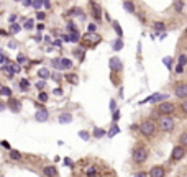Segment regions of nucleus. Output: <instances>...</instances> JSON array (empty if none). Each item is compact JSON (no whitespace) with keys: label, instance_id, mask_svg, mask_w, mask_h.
I'll return each mask as SVG.
<instances>
[{"label":"nucleus","instance_id":"obj_9","mask_svg":"<svg viewBox=\"0 0 187 177\" xmlns=\"http://www.w3.org/2000/svg\"><path fill=\"white\" fill-rule=\"evenodd\" d=\"M8 108L13 112V113H18V112L22 110V103H20V100L10 97V100H8Z\"/></svg>","mask_w":187,"mask_h":177},{"label":"nucleus","instance_id":"obj_51","mask_svg":"<svg viewBox=\"0 0 187 177\" xmlns=\"http://www.w3.org/2000/svg\"><path fill=\"white\" fill-rule=\"evenodd\" d=\"M31 2H33V0H23V5H25V7H30Z\"/></svg>","mask_w":187,"mask_h":177},{"label":"nucleus","instance_id":"obj_19","mask_svg":"<svg viewBox=\"0 0 187 177\" xmlns=\"http://www.w3.org/2000/svg\"><path fill=\"white\" fill-rule=\"evenodd\" d=\"M123 8L127 10L128 13H135V5H133L131 2H128V0H127V2H123Z\"/></svg>","mask_w":187,"mask_h":177},{"label":"nucleus","instance_id":"obj_41","mask_svg":"<svg viewBox=\"0 0 187 177\" xmlns=\"http://www.w3.org/2000/svg\"><path fill=\"white\" fill-rule=\"evenodd\" d=\"M76 30H77V28H76L74 23H69V25H67V31H69V33H71V31H76Z\"/></svg>","mask_w":187,"mask_h":177},{"label":"nucleus","instance_id":"obj_57","mask_svg":"<svg viewBox=\"0 0 187 177\" xmlns=\"http://www.w3.org/2000/svg\"><path fill=\"white\" fill-rule=\"evenodd\" d=\"M110 110H115V102H113V100L110 102Z\"/></svg>","mask_w":187,"mask_h":177},{"label":"nucleus","instance_id":"obj_17","mask_svg":"<svg viewBox=\"0 0 187 177\" xmlns=\"http://www.w3.org/2000/svg\"><path fill=\"white\" fill-rule=\"evenodd\" d=\"M72 67V61L67 58H63L61 59V69H71Z\"/></svg>","mask_w":187,"mask_h":177},{"label":"nucleus","instance_id":"obj_31","mask_svg":"<svg viewBox=\"0 0 187 177\" xmlns=\"http://www.w3.org/2000/svg\"><path fill=\"white\" fill-rule=\"evenodd\" d=\"M33 26H35V22H33L31 18H28L26 22H25V30H31Z\"/></svg>","mask_w":187,"mask_h":177},{"label":"nucleus","instance_id":"obj_56","mask_svg":"<svg viewBox=\"0 0 187 177\" xmlns=\"http://www.w3.org/2000/svg\"><path fill=\"white\" fill-rule=\"evenodd\" d=\"M64 164H66V166H72V162L69 159H64Z\"/></svg>","mask_w":187,"mask_h":177},{"label":"nucleus","instance_id":"obj_49","mask_svg":"<svg viewBox=\"0 0 187 177\" xmlns=\"http://www.w3.org/2000/svg\"><path fill=\"white\" fill-rule=\"evenodd\" d=\"M43 5L46 7V8H51V3H49V0H43Z\"/></svg>","mask_w":187,"mask_h":177},{"label":"nucleus","instance_id":"obj_12","mask_svg":"<svg viewBox=\"0 0 187 177\" xmlns=\"http://www.w3.org/2000/svg\"><path fill=\"white\" fill-rule=\"evenodd\" d=\"M164 174H166L164 169L159 167V166H158V167H153L151 171H149V175H151V177H162Z\"/></svg>","mask_w":187,"mask_h":177},{"label":"nucleus","instance_id":"obj_16","mask_svg":"<svg viewBox=\"0 0 187 177\" xmlns=\"http://www.w3.org/2000/svg\"><path fill=\"white\" fill-rule=\"evenodd\" d=\"M66 80L69 84H72V85H77V84H79V77H77L76 74H67L66 75Z\"/></svg>","mask_w":187,"mask_h":177},{"label":"nucleus","instance_id":"obj_10","mask_svg":"<svg viewBox=\"0 0 187 177\" xmlns=\"http://www.w3.org/2000/svg\"><path fill=\"white\" fill-rule=\"evenodd\" d=\"M108 64H110V69H112V71H115V72H118V71L123 69V64H121V61H120L118 58H112Z\"/></svg>","mask_w":187,"mask_h":177},{"label":"nucleus","instance_id":"obj_54","mask_svg":"<svg viewBox=\"0 0 187 177\" xmlns=\"http://www.w3.org/2000/svg\"><path fill=\"white\" fill-rule=\"evenodd\" d=\"M2 146L3 148H10V144H8V141H2Z\"/></svg>","mask_w":187,"mask_h":177},{"label":"nucleus","instance_id":"obj_42","mask_svg":"<svg viewBox=\"0 0 187 177\" xmlns=\"http://www.w3.org/2000/svg\"><path fill=\"white\" fill-rule=\"evenodd\" d=\"M118 118H120V112L118 110H113V122H117Z\"/></svg>","mask_w":187,"mask_h":177},{"label":"nucleus","instance_id":"obj_13","mask_svg":"<svg viewBox=\"0 0 187 177\" xmlns=\"http://www.w3.org/2000/svg\"><path fill=\"white\" fill-rule=\"evenodd\" d=\"M58 120H59V123L67 125V123H71V122H72V115H71V113H61Z\"/></svg>","mask_w":187,"mask_h":177},{"label":"nucleus","instance_id":"obj_37","mask_svg":"<svg viewBox=\"0 0 187 177\" xmlns=\"http://www.w3.org/2000/svg\"><path fill=\"white\" fill-rule=\"evenodd\" d=\"M162 62H164V66L168 67V69H171V62H172V58H164V59H162Z\"/></svg>","mask_w":187,"mask_h":177},{"label":"nucleus","instance_id":"obj_15","mask_svg":"<svg viewBox=\"0 0 187 177\" xmlns=\"http://www.w3.org/2000/svg\"><path fill=\"white\" fill-rule=\"evenodd\" d=\"M38 77H41V79L46 80V79H49V77H51V72L48 71L46 67H43V69H39V71H38Z\"/></svg>","mask_w":187,"mask_h":177},{"label":"nucleus","instance_id":"obj_30","mask_svg":"<svg viewBox=\"0 0 187 177\" xmlns=\"http://www.w3.org/2000/svg\"><path fill=\"white\" fill-rule=\"evenodd\" d=\"M182 7H184V3H182L181 0H177V2L174 3V8H176L177 13H181V12H182Z\"/></svg>","mask_w":187,"mask_h":177},{"label":"nucleus","instance_id":"obj_8","mask_svg":"<svg viewBox=\"0 0 187 177\" xmlns=\"http://www.w3.org/2000/svg\"><path fill=\"white\" fill-rule=\"evenodd\" d=\"M38 105V103H36ZM36 122H39V123H43V122H46L48 120V110L46 108H43L41 105H38V112H36Z\"/></svg>","mask_w":187,"mask_h":177},{"label":"nucleus","instance_id":"obj_34","mask_svg":"<svg viewBox=\"0 0 187 177\" xmlns=\"http://www.w3.org/2000/svg\"><path fill=\"white\" fill-rule=\"evenodd\" d=\"M31 5H33L36 10H39V7L43 5V0H33V2H31Z\"/></svg>","mask_w":187,"mask_h":177},{"label":"nucleus","instance_id":"obj_32","mask_svg":"<svg viewBox=\"0 0 187 177\" xmlns=\"http://www.w3.org/2000/svg\"><path fill=\"white\" fill-rule=\"evenodd\" d=\"M17 61H18V64H25V62H28V58H26V56H23V54H18Z\"/></svg>","mask_w":187,"mask_h":177},{"label":"nucleus","instance_id":"obj_20","mask_svg":"<svg viewBox=\"0 0 187 177\" xmlns=\"http://www.w3.org/2000/svg\"><path fill=\"white\" fill-rule=\"evenodd\" d=\"M92 5V8H93V17H95L97 20H100V17H102V12H100V8H99V5H95V3H90Z\"/></svg>","mask_w":187,"mask_h":177},{"label":"nucleus","instance_id":"obj_50","mask_svg":"<svg viewBox=\"0 0 187 177\" xmlns=\"http://www.w3.org/2000/svg\"><path fill=\"white\" fill-rule=\"evenodd\" d=\"M115 31H117V33H118V36H121V30H120L118 23H115Z\"/></svg>","mask_w":187,"mask_h":177},{"label":"nucleus","instance_id":"obj_6","mask_svg":"<svg viewBox=\"0 0 187 177\" xmlns=\"http://www.w3.org/2000/svg\"><path fill=\"white\" fill-rule=\"evenodd\" d=\"M159 112L162 115H171V113L176 112V105L171 103V102H161L159 103Z\"/></svg>","mask_w":187,"mask_h":177},{"label":"nucleus","instance_id":"obj_28","mask_svg":"<svg viewBox=\"0 0 187 177\" xmlns=\"http://www.w3.org/2000/svg\"><path fill=\"white\" fill-rule=\"evenodd\" d=\"M118 133H120V128H118V126H117V125H115V126H112V130L108 131V136H110V138H112V136L118 135Z\"/></svg>","mask_w":187,"mask_h":177},{"label":"nucleus","instance_id":"obj_22","mask_svg":"<svg viewBox=\"0 0 187 177\" xmlns=\"http://www.w3.org/2000/svg\"><path fill=\"white\" fill-rule=\"evenodd\" d=\"M20 30H22V26L17 25V23H12V25H10V33H12V35H17Z\"/></svg>","mask_w":187,"mask_h":177},{"label":"nucleus","instance_id":"obj_58","mask_svg":"<svg viewBox=\"0 0 187 177\" xmlns=\"http://www.w3.org/2000/svg\"><path fill=\"white\" fill-rule=\"evenodd\" d=\"M15 2H20V0H15Z\"/></svg>","mask_w":187,"mask_h":177},{"label":"nucleus","instance_id":"obj_46","mask_svg":"<svg viewBox=\"0 0 187 177\" xmlns=\"http://www.w3.org/2000/svg\"><path fill=\"white\" fill-rule=\"evenodd\" d=\"M18 46V44H17V41H10L8 43V48H10V49H15V48H17Z\"/></svg>","mask_w":187,"mask_h":177},{"label":"nucleus","instance_id":"obj_48","mask_svg":"<svg viewBox=\"0 0 187 177\" xmlns=\"http://www.w3.org/2000/svg\"><path fill=\"white\" fill-rule=\"evenodd\" d=\"M181 107H182V110H184L185 113H187V100H185V99H184V102H182V105H181Z\"/></svg>","mask_w":187,"mask_h":177},{"label":"nucleus","instance_id":"obj_21","mask_svg":"<svg viewBox=\"0 0 187 177\" xmlns=\"http://www.w3.org/2000/svg\"><path fill=\"white\" fill-rule=\"evenodd\" d=\"M20 158H22V154L17 151V149H10V159H13V161H18Z\"/></svg>","mask_w":187,"mask_h":177},{"label":"nucleus","instance_id":"obj_47","mask_svg":"<svg viewBox=\"0 0 187 177\" xmlns=\"http://www.w3.org/2000/svg\"><path fill=\"white\" fill-rule=\"evenodd\" d=\"M3 62H8V59H7L5 56H3L2 53H0V64H3Z\"/></svg>","mask_w":187,"mask_h":177},{"label":"nucleus","instance_id":"obj_5","mask_svg":"<svg viewBox=\"0 0 187 177\" xmlns=\"http://www.w3.org/2000/svg\"><path fill=\"white\" fill-rule=\"evenodd\" d=\"M84 43L87 46H95L97 43H100V36L93 35V31H89L87 35H84Z\"/></svg>","mask_w":187,"mask_h":177},{"label":"nucleus","instance_id":"obj_3","mask_svg":"<svg viewBox=\"0 0 187 177\" xmlns=\"http://www.w3.org/2000/svg\"><path fill=\"white\" fill-rule=\"evenodd\" d=\"M159 128L166 133L172 131L174 130V120L171 118V116H161L159 118Z\"/></svg>","mask_w":187,"mask_h":177},{"label":"nucleus","instance_id":"obj_4","mask_svg":"<svg viewBox=\"0 0 187 177\" xmlns=\"http://www.w3.org/2000/svg\"><path fill=\"white\" fill-rule=\"evenodd\" d=\"M174 94H176L177 99H187V84L184 82H179L176 84V87H174Z\"/></svg>","mask_w":187,"mask_h":177},{"label":"nucleus","instance_id":"obj_2","mask_svg":"<svg viewBox=\"0 0 187 177\" xmlns=\"http://www.w3.org/2000/svg\"><path fill=\"white\" fill-rule=\"evenodd\" d=\"M146 159H148V149L143 148V146L135 148V151H133V161L138 162V164H143Z\"/></svg>","mask_w":187,"mask_h":177},{"label":"nucleus","instance_id":"obj_35","mask_svg":"<svg viewBox=\"0 0 187 177\" xmlns=\"http://www.w3.org/2000/svg\"><path fill=\"white\" fill-rule=\"evenodd\" d=\"M38 99H39V102H46V100H48V94H46V92H39Z\"/></svg>","mask_w":187,"mask_h":177},{"label":"nucleus","instance_id":"obj_24","mask_svg":"<svg viewBox=\"0 0 187 177\" xmlns=\"http://www.w3.org/2000/svg\"><path fill=\"white\" fill-rule=\"evenodd\" d=\"M28 87H30V82H28L26 79H23V80H20V88H22L23 92H26L28 90Z\"/></svg>","mask_w":187,"mask_h":177},{"label":"nucleus","instance_id":"obj_23","mask_svg":"<svg viewBox=\"0 0 187 177\" xmlns=\"http://www.w3.org/2000/svg\"><path fill=\"white\" fill-rule=\"evenodd\" d=\"M93 136H95V138H104L105 131L102 130V128H95V130H93Z\"/></svg>","mask_w":187,"mask_h":177},{"label":"nucleus","instance_id":"obj_55","mask_svg":"<svg viewBox=\"0 0 187 177\" xmlns=\"http://www.w3.org/2000/svg\"><path fill=\"white\" fill-rule=\"evenodd\" d=\"M3 110H5V103L0 102V112H3Z\"/></svg>","mask_w":187,"mask_h":177},{"label":"nucleus","instance_id":"obj_18","mask_svg":"<svg viewBox=\"0 0 187 177\" xmlns=\"http://www.w3.org/2000/svg\"><path fill=\"white\" fill-rule=\"evenodd\" d=\"M80 39V35H79V31H71V35H69V41H72V43H77Z\"/></svg>","mask_w":187,"mask_h":177},{"label":"nucleus","instance_id":"obj_43","mask_svg":"<svg viewBox=\"0 0 187 177\" xmlns=\"http://www.w3.org/2000/svg\"><path fill=\"white\" fill-rule=\"evenodd\" d=\"M79 136H80L82 139H89V133H85V131H80V133H79Z\"/></svg>","mask_w":187,"mask_h":177},{"label":"nucleus","instance_id":"obj_1","mask_svg":"<svg viewBox=\"0 0 187 177\" xmlns=\"http://www.w3.org/2000/svg\"><path fill=\"white\" fill-rule=\"evenodd\" d=\"M140 131L143 136L149 138V136H153L154 133H156V123L151 122V120H146V122H143L140 125Z\"/></svg>","mask_w":187,"mask_h":177},{"label":"nucleus","instance_id":"obj_11","mask_svg":"<svg viewBox=\"0 0 187 177\" xmlns=\"http://www.w3.org/2000/svg\"><path fill=\"white\" fill-rule=\"evenodd\" d=\"M162 99H166V95H161V94H154L151 97L144 99L141 103H149V102H162Z\"/></svg>","mask_w":187,"mask_h":177},{"label":"nucleus","instance_id":"obj_14","mask_svg":"<svg viewBox=\"0 0 187 177\" xmlns=\"http://www.w3.org/2000/svg\"><path fill=\"white\" fill-rule=\"evenodd\" d=\"M44 175H53V177H56L58 175V169L56 167H53V166H48V167H44Z\"/></svg>","mask_w":187,"mask_h":177},{"label":"nucleus","instance_id":"obj_33","mask_svg":"<svg viewBox=\"0 0 187 177\" xmlns=\"http://www.w3.org/2000/svg\"><path fill=\"white\" fill-rule=\"evenodd\" d=\"M185 64H187V56H185V54H182L181 58H179V66H182V67H184Z\"/></svg>","mask_w":187,"mask_h":177},{"label":"nucleus","instance_id":"obj_40","mask_svg":"<svg viewBox=\"0 0 187 177\" xmlns=\"http://www.w3.org/2000/svg\"><path fill=\"white\" fill-rule=\"evenodd\" d=\"M95 174H97L95 167H89V169H87V175H95Z\"/></svg>","mask_w":187,"mask_h":177},{"label":"nucleus","instance_id":"obj_26","mask_svg":"<svg viewBox=\"0 0 187 177\" xmlns=\"http://www.w3.org/2000/svg\"><path fill=\"white\" fill-rule=\"evenodd\" d=\"M164 28H166V25L162 22H156V23H154V30H156V31H164Z\"/></svg>","mask_w":187,"mask_h":177},{"label":"nucleus","instance_id":"obj_36","mask_svg":"<svg viewBox=\"0 0 187 177\" xmlns=\"http://www.w3.org/2000/svg\"><path fill=\"white\" fill-rule=\"evenodd\" d=\"M51 64H53V67H56V69H61V59H53Z\"/></svg>","mask_w":187,"mask_h":177},{"label":"nucleus","instance_id":"obj_44","mask_svg":"<svg viewBox=\"0 0 187 177\" xmlns=\"http://www.w3.org/2000/svg\"><path fill=\"white\" fill-rule=\"evenodd\" d=\"M74 54H76V56H79V58H80V59H84V54H82V49H76V51H74Z\"/></svg>","mask_w":187,"mask_h":177},{"label":"nucleus","instance_id":"obj_29","mask_svg":"<svg viewBox=\"0 0 187 177\" xmlns=\"http://www.w3.org/2000/svg\"><path fill=\"white\" fill-rule=\"evenodd\" d=\"M179 143H181L182 146L187 148V133H182V135H181V138H179Z\"/></svg>","mask_w":187,"mask_h":177},{"label":"nucleus","instance_id":"obj_53","mask_svg":"<svg viewBox=\"0 0 187 177\" xmlns=\"http://www.w3.org/2000/svg\"><path fill=\"white\" fill-rule=\"evenodd\" d=\"M89 31H95V25H93V23H92V25H89Z\"/></svg>","mask_w":187,"mask_h":177},{"label":"nucleus","instance_id":"obj_39","mask_svg":"<svg viewBox=\"0 0 187 177\" xmlns=\"http://www.w3.org/2000/svg\"><path fill=\"white\" fill-rule=\"evenodd\" d=\"M53 94L56 95V97H61V95H63V88H59V87H56L54 90H53Z\"/></svg>","mask_w":187,"mask_h":177},{"label":"nucleus","instance_id":"obj_7","mask_svg":"<svg viewBox=\"0 0 187 177\" xmlns=\"http://www.w3.org/2000/svg\"><path fill=\"white\" fill-rule=\"evenodd\" d=\"M185 156V146H174V149L172 152H171V158H172L174 161H179V159H182Z\"/></svg>","mask_w":187,"mask_h":177},{"label":"nucleus","instance_id":"obj_52","mask_svg":"<svg viewBox=\"0 0 187 177\" xmlns=\"http://www.w3.org/2000/svg\"><path fill=\"white\" fill-rule=\"evenodd\" d=\"M41 39H43V36H41V35H36V36H35V41H36V43H39Z\"/></svg>","mask_w":187,"mask_h":177},{"label":"nucleus","instance_id":"obj_25","mask_svg":"<svg viewBox=\"0 0 187 177\" xmlns=\"http://www.w3.org/2000/svg\"><path fill=\"white\" fill-rule=\"evenodd\" d=\"M0 94L7 95V97H12V88L10 87H2V88H0Z\"/></svg>","mask_w":187,"mask_h":177},{"label":"nucleus","instance_id":"obj_45","mask_svg":"<svg viewBox=\"0 0 187 177\" xmlns=\"http://www.w3.org/2000/svg\"><path fill=\"white\" fill-rule=\"evenodd\" d=\"M36 17H38V20H44V17H46V15H44L43 12H36Z\"/></svg>","mask_w":187,"mask_h":177},{"label":"nucleus","instance_id":"obj_38","mask_svg":"<svg viewBox=\"0 0 187 177\" xmlns=\"http://www.w3.org/2000/svg\"><path fill=\"white\" fill-rule=\"evenodd\" d=\"M44 87H46V82H44V79H41L39 82H36V88H39V90H41V88H44Z\"/></svg>","mask_w":187,"mask_h":177},{"label":"nucleus","instance_id":"obj_27","mask_svg":"<svg viewBox=\"0 0 187 177\" xmlns=\"http://www.w3.org/2000/svg\"><path fill=\"white\" fill-rule=\"evenodd\" d=\"M113 48H115V51H118V49L123 48V41H121V38H118L115 43H113Z\"/></svg>","mask_w":187,"mask_h":177}]
</instances>
